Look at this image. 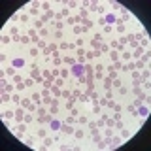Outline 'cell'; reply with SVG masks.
<instances>
[{
	"instance_id": "obj_1",
	"label": "cell",
	"mask_w": 151,
	"mask_h": 151,
	"mask_svg": "<svg viewBox=\"0 0 151 151\" xmlns=\"http://www.w3.org/2000/svg\"><path fill=\"white\" fill-rule=\"evenodd\" d=\"M72 74H74L76 77H83V74H85V66L79 64V62H76V64L72 66Z\"/></svg>"
},
{
	"instance_id": "obj_2",
	"label": "cell",
	"mask_w": 151,
	"mask_h": 151,
	"mask_svg": "<svg viewBox=\"0 0 151 151\" xmlns=\"http://www.w3.org/2000/svg\"><path fill=\"white\" fill-rule=\"evenodd\" d=\"M21 66H25V59H21V57L13 59V68H21Z\"/></svg>"
},
{
	"instance_id": "obj_3",
	"label": "cell",
	"mask_w": 151,
	"mask_h": 151,
	"mask_svg": "<svg viewBox=\"0 0 151 151\" xmlns=\"http://www.w3.org/2000/svg\"><path fill=\"white\" fill-rule=\"evenodd\" d=\"M21 104H23V108H25V110H30V111L34 110V106L30 104V100H28V98H25V100H21Z\"/></svg>"
},
{
	"instance_id": "obj_4",
	"label": "cell",
	"mask_w": 151,
	"mask_h": 151,
	"mask_svg": "<svg viewBox=\"0 0 151 151\" xmlns=\"http://www.w3.org/2000/svg\"><path fill=\"white\" fill-rule=\"evenodd\" d=\"M138 113H140L142 117H147V113H149V108H147V106H142V108H138Z\"/></svg>"
},
{
	"instance_id": "obj_5",
	"label": "cell",
	"mask_w": 151,
	"mask_h": 151,
	"mask_svg": "<svg viewBox=\"0 0 151 151\" xmlns=\"http://www.w3.org/2000/svg\"><path fill=\"white\" fill-rule=\"evenodd\" d=\"M61 130H62V132H68V134H74V129H72L68 123H66V125H61Z\"/></svg>"
},
{
	"instance_id": "obj_6",
	"label": "cell",
	"mask_w": 151,
	"mask_h": 151,
	"mask_svg": "<svg viewBox=\"0 0 151 151\" xmlns=\"http://www.w3.org/2000/svg\"><path fill=\"white\" fill-rule=\"evenodd\" d=\"M104 21H106V23H115V21H117V17H115L113 13H108V15L104 17Z\"/></svg>"
},
{
	"instance_id": "obj_7",
	"label": "cell",
	"mask_w": 151,
	"mask_h": 151,
	"mask_svg": "<svg viewBox=\"0 0 151 151\" xmlns=\"http://www.w3.org/2000/svg\"><path fill=\"white\" fill-rule=\"evenodd\" d=\"M61 125H62V123H61V121H57V119L51 121V129H53V130H61Z\"/></svg>"
},
{
	"instance_id": "obj_8",
	"label": "cell",
	"mask_w": 151,
	"mask_h": 151,
	"mask_svg": "<svg viewBox=\"0 0 151 151\" xmlns=\"http://www.w3.org/2000/svg\"><path fill=\"white\" fill-rule=\"evenodd\" d=\"M51 91H53V95H55V98H59V96H61V95H62V93H61V89H59V87H51Z\"/></svg>"
},
{
	"instance_id": "obj_9",
	"label": "cell",
	"mask_w": 151,
	"mask_h": 151,
	"mask_svg": "<svg viewBox=\"0 0 151 151\" xmlns=\"http://www.w3.org/2000/svg\"><path fill=\"white\" fill-rule=\"evenodd\" d=\"M30 76H32V77L36 79V81H42V76L38 74V70H32V74H30Z\"/></svg>"
},
{
	"instance_id": "obj_10",
	"label": "cell",
	"mask_w": 151,
	"mask_h": 151,
	"mask_svg": "<svg viewBox=\"0 0 151 151\" xmlns=\"http://www.w3.org/2000/svg\"><path fill=\"white\" fill-rule=\"evenodd\" d=\"M51 17H55V13H53V11H45V15H43L42 19H43V21H47V19H51Z\"/></svg>"
},
{
	"instance_id": "obj_11",
	"label": "cell",
	"mask_w": 151,
	"mask_h": 151,
	"mask_svg": "<svg viewBox=\"0 0 151 151\" xmlns=\"http://www.w3.org/2000/svg\"><path fill=\"white\" fill-rule=\"evenodd\" d=\"M62 61H64L66 64H76V62H77V61H74V59H72V57H64V59H62Z\"/></svg>"
},
{
	"instance_id": "obj_12",
	"label": "cell",
	"mask_w": 151,
	"mask_h": 151,
	"mask_svg": "<svg viewBox=\"0 0 151 151\" xmlns=\"http://www.w3.org/2000/svg\"><path fill=\"white\" fill-rule=\"evenodd\" d=\"M81 32H85L83 27H74V34H81Z\"/></svg>"
},
{
	"instance_id": "obj_13",
	"label": "cell",
	"mask_w": 151,
	"mask_h": 151,
	"mask_svg": "<svg viewBox=\"0 0 151 151\" xmlns=\"http://www.w3.org/2000/svg\"><path fill=\"white\" fill-rule=\"evenodd\" d=\"M142 53H144V51H142V47H136V49H134V53H132V57H140Z\"/></svg>"
},
{
	"instance_id": "obj_14",
	"label": "cell",
	"mask_w": 151,
	"mask_h": 151,
	"mask_svg": "<svg viewBox=\"0 0 151 151\" xmlns=\"http://www.w3.org/2000/svg\"><path fill=\"white\" fill-rule=\"evenodd\" d=\"M115 30H117V32H123V30H125V25L119 21V23H117V28H115Z\"/></svg>"
},
{
	"instance_id": "obj_15",
	"label": "cell",
	"mask_w": 151,
	"mask_h": 151,
	"mask_svg": "<svg viewBox=\"0 0 151 151\" xmlns=\"http://www.w3.org/2000/svg\"><path fill=\"white\" fill-rule=\"evenodd\" d=\"M74 136L76 138H83V130H74Z\"/></svg>"
},
{
	"instance_id": "obj_16",
	"label": "cell",
	"mask_w": 151,
	"mask_h": 151,
	"mask_svg": "<svg viewBox=\"0 0 151 151\" xmlns=\"http://www.w3.org/2000/svg\"><path fill=\"white\" fill-rule=\"evenodd\" d=\"M6 74H8V76H15V68H13V66L8 68V70H6Z\"/></svg>"
},
{
	"instance_id": "obj_17",
	"label": "cell",
	"mask_w": 151,
	"mask_h": 151,
	"mask_svg": "<svg viewBox=\"0 0 151 151\" xmlns=\"http://www.w3.org/2000/svg\"><path fill=\"white\" fill-rule=\"evenodd\" d=\"M13 115H15L13 111H6V113H4V117H6V119H11V117H13Z\"/></svg>"
},
{
	"instance_id": "obj_18",
	"label": "cell",
	"mask_w": 151,
	"mask_h": 151,
	"mask_svg": "<svg viewBox=\"0 0 151 151\" xmlns=\"http://www.w3.org/2000/svg\"><path fill=\"white\" fill-rule=\"evenodd\" d=\"M38 136H40V138H45V130L40 129V130H38Z\"/></svg>"
},
{
	"instance_id": "obj_19",
	"label": "cell",
	"mask_w": 151,
	"mask_h": 151,
	"mask_svg": "<svg viewBox=\"0 0 151 151\" xmlns=\"http://www.w3.org/2000/svg\"><path fill=\"white\" fill-rule=\"evenodd\" d=\"M111 85V79H110V77H106V79H104V87H110Z\"/></svg>"
},
{
	"instance_id": "obj_20",
	"label": "cell",
	"mask_w": 151,
	"mask_h": 151,
	"mask_svg": "<svg viewBox=\"0 0 151 151\" xmlns=\"http://www.w3.org/2000/svg\"><path fill=\"white\" fill-rule=\"evenodd\" d=\"M121 136H123V138H129L130 132H129V130H123V132H121Z\"/></svg>"
},
{
	"instance_id": "obj_21",
	"label": "cell",
	"mask_w": 151,
	"mask_h": 151,
	"mask_svg": "<svg viewBox=\"0 0 151 151\" xmlns=\"http://www.w3.org/2000/svg\"><path fill=\"white\" fill-rule=\"evenodd\" d=\"M15 117H17V119L23 117V111H21V110H17V111H15Z\"/></svg>"
},
{
	"instance_id": "obj_22",
	"label": "cell",
	"mask_w": 151,
	"mask_h": 151,
	"mask_svg": "<svg viewBox=\"0 0 151 151\" xmlns=\"http://www.w3.org/2000/svg\"><path fill=\"white\" fill-rule=\"evenodd\" d=\"M77 123H87V117H85V115H81V117L77 119Z\"/></svg>"
},
{
	"instance_id": "obj_23",
	"label": "cell",
	"mask_w": 151,
	"mask_h": 151,
	"mask_svg": "<svg viewBox=\"0 0 151 151\" xmlns=\"http://www.w3.org/2000/svg\"><path fill=\"white\" fill-rule=\"evenodd\" d=\"M21 42H23V43H28V42H30V38H27V36H23V38H21Z\"/></svg>"
},
{
	"instance_id": "obj_24",
	"label": "cell",
	"mask_w": 151,
	"mask_h": 151,
	"mask_svg": "<svg viewBox=\"0 0 151 151\" xmlns=\"http://www.w3.org/2000/svg\"><path fill=\"white\" fill-rule=\"evenodd\" d=\"M66 123H68V125H72V123H76V119L74 117H68V119H66Z\"/></svg>"
},
{
	"instance_id": "obj_25",
	"label": "cell",
	"mask_w": 151,
	"mask_h": 151,
	"mask_svg": "<svg viewBox=\"0 0 151 151\" xmlns=\"http://www.w3.org/2000/svg\"><path fill=\"white\" fill-rule=\"evenodd\" d=\"M95 77H96V79H102V77H104V74H102V72H96V76H95Z\"/></svg>"
},
{
	"instance_id": "obj_26",
	"label": "cell",
	"mask_w": 151,
	"mask_h": 151,
	"mask_svg": "<svg viewBox=\"0 0 151 151\" xmlns=\"http://www.w3.org/2000/svg\"><path fill=\"white\" fill-rule=\"evenodd\" d=\"M40 36H42V38H43V36H47V30H45V28H42V30H40Z\"/></svg>"
}]
</instances>
